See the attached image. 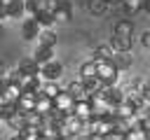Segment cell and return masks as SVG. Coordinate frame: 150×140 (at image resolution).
<instances>
[{"label": "cell", "instance_id": "1", "mask_svg": "<svg viewBox=\"0 0 150 140\" xmlns=\"http://www.w3.org/2000/svg\"><path fill=\"white\" fill-rule=\"evenodd\" d=\"M98 63V79L103 82V86H117L122 70L115 65V61H96Z\"/></svg>", "mask_w": 150, "mask_h": 140}, {"label": "cell", "instance_id": "2", "mask_svg": "<svg viewBox=\"0 0 150 140\" xmlns=\"http://www.w3.org/2000/svg\"><path fill=\"white\" fill-rule=\"evenodd\" d=\"M61 75H63V63L56 61V58L49 61V63H45V65H40V77H42V82H59Z\"/></svg>", "mask_w": 150, "mask_h": 140}, {"label": "cell", "instance_id": "3", "mask_svg": "<svg viewBox=\"0 0 150 140\" xmlns=\"http://www.w3.org/2000/svg\"><path fill=\"white\" fill-rule=\"evenodd\" d=\"M38 96H40V93H35V91H23L21 98L16 100V110H19L21 114H30V112H35Z\"/></svg>", "mask_w": 150, "mask_h": 140}, {"label": "cell", "instance_id": "4", "mask_svg": "<svg viewBox=\"0 0 150 140\" xmlns=\"http://www.w3.org/2000/svg\"><path fill=\"white\" fill-rule=\"evenodd\" d=\"M40 33H42V26L35 21V19H23V23H21V35H23V40H38L40 37Z\"/></svg>", "mask_w": 150, "mask_h": 140}, {"label": "cell", "instance_id": "5", "mask_svg": "<svg viewBox=\"0 0 150 140\" xmlns=\"http://www.w3.org/2000/svg\"><path fill=\"white\" fill-rule=\"evenodd\" d=\"M75 103H77V100H75V98H73V96H70V93L63 89V91L56 96V100H54V107H56L59 112H63V114H73V107H75Z\"/></svg>", "mask_w": 150, "mask_h": 140}, {"label": "cell", "instance_id": "6", "mask_svg": "<svg viewBox=\"0 0 150 140\" xmlns=\"http://www.w3.org/2000/svg\"><path fill=\"white\" fill-rule=\"evenodd\" d=\"M73 114H75L77 119H82V121H89V119L94 117V105H91V100H89V98H87V100H77L75 107H73Z\"/></svg>", "mask_w": 150, "mask_h": 140}, {"label": "cell", "instance_id": "7", "mask_svg": "<svg viewBox=\"0 0 150 140\" xmlns=\"http://www.w3.org/2000/svg\"><path fill=\"white\" fill-rule=\"evenodd\" d=\"M108 44L112 47L115 54H129L131 51V37H124V35H112Z\"/></svg>", "mask_w": 150, "mask_h": 140}, {"label": "cell", "instance_id": "8", "mask_svg": "<svg viewBox=\"0 0 150 140\" xmlns=\"http://www.w3.org/2000/svg\"><path fill=\"white\" fill-rule=\"evenodd\" d=\"M98 77V63L91 58V61H84L82 65H80V79L82 82H91V79H96Z\"/></svg>", "mask_w": 150, "mask_h": 140}, {"label": "cell", "instance_id": "9", "mask_svg": "<svg viewBox=\"0 0 150 140\" xmlns=\"http://www.w3.org/2000/svg\"><path fill=\"white\" fill-rule=\"evenodd\" d=\"M66 91L75 98V100H87L89 98V91H87V84L82 82V79H75V82H70L68 86H66Z\"/></svg>", "mask_w": 150, "mask_h": 140}, {"label": "cell", "instance_id": "10", "mask_svg": "<svg viewBox=\"0 0 150 140\" xmlns=\"http://www.w3.org/2000/svg\"><path fill=\"white\" fill-rule=\"evenodd\" d=\"M70 19H73V5H70L68 0H61V7L56 9L54 21H56V23H68Z\"/></svg>", "mask_w": 150, "mask_h": 140}, {"label": "cell", "instance_id": "11", "mask_svg": "<svg viewBox=\"0 0 150 140\" xmlns=\"http://www.w3.org/2000/svg\"><path fill=\"white\" fill-rule=\"evenodd\" d=\"M33 61H35L38 65H45V63L54 61V49H49V47H35V51H33Z\"/></svg>", "mask_w": 150, "mask_h": 140}, {"label": "cell", "instance_id": "12", "mask_svg": "<svg viewBox=\"0 0 150 140\" xmlns=\"http://www.w3.org/2000/svg\"><path fill=\"white\" fill-rule=\"evenodd\" d=\"M26 14V0H9L7 2V16L9 19H19Z\"/></svg>", "mask_w": 150, "mask_h": 140}, {"label": "cell", "instance_id": "13", "mask_svg": "<svg viewBox=\"0 0 150 140\" xmlns=\"http://www.w3.org/2000/svg\"><path fill=\"white\" fill-rule=\"evenodd\" d=\"M16 70H19V75H40V65L33 61V56L30 58H23L16 65Z\"/></svg>", "mask_w": 150, "mask_h": 140}, {"label": "cell", "instance_id": "14", "mask_svg": "<svg viewBox=\"0 0 150 140\" xmlns=\"http://www.w3.org/2000/svg\"><path fill=\"white\" fill-rule=\"evenodd\" d=\"M115 58V51L110 44H98L94 49V61H112Z\"/></svg>", "mask_w": 150, "mask_h": 140}, {"label": "cell", "instance_id": "15", "mask_svg": "<svg viewBox=\"0 0 150 140\" xmlns=\"http://www.w3.org/2000/svg\"><path fill=\"white\" fill-rule=\"evenodd\" d=\"M52 110H54V100L40 93V96H38V105H35V112H38V114H42V117H47Z\"/></svg>", "mask_w": 150, "mask_h": 140}, {"label": "cell", "instance_id": "16", "mask_svg": "<svg viewBox=\"0 0 150 140\" xmlns=\"http://www.w3.org/2000/svg\"><path fill=\"white\" fill-rule=\"evenodd\" d=\"M115 35L131 37V35H134V21H129V19H120V21L115 23Z\"/></svg>", "mask_w": 150, "mask_h": 140}, {"label": "cell", "instance_id": "17", "mask_svg": "<svg viewBox=\"0 0 150 140\" xmlns=\"http://www.w3.org/2000/svg\"><path fill=\"white\" fill-rule=\"evenodd\" d=\"M38 47H49V49H54V47H56V33H54V30H42L40 37H38Z\"/></svg>", "mask_w": 150, "mask_h": 140}, {"label": "cell", "instance_id": "18", "mask_svg": "<svg viewBox=\"0 0 150 140\" xmlns=\"http://www.w3.org/2000/svg\"><path fill=\"white\" fill-rule=\"evenodd\" d=\"M61 91H63V89H61L56 82H42V89H40V93L47 96V98H52V100H56V96H59Z\"/></svg>", "mask_w": 150, "mask_h": 140}, {"label": "cell", "instance_id": "19", "mask_svg": "<svg viewBox=\"0 0 150 140\" xmlns=\"http://www.w3.org/2000/svg\"><path fill=\"white\" fill-rule=\"evenodd\" d=\"M108 7H110V5H108L105 0H89V2H87V9H89L94 16H103V14L108 12Z\"/></svg>", "mask_w": 150, "mask_h": 140}, {"label": "cell", "instance_id": "20", "mask_svg": "<svg viewBox=\"0 0 150 140\" xmlns=\"http://www.w3.org/2000/svg\"><path fill=\"white\" fill-rule=\"evenodd\" d=\"M122 12L124 14H129V16H134V14H138L141 9H143V0H122Z\"/></svg>", "mask_w": 150, "mask_h": 140}, {"label": "cell", "instance_id": "21", "mask_svg": "<svg viewBox=\"0 0 150 140\" xmlns=\"http://www.w3.org/2000/svg\"><path fill=\"white\" fill-rule=\"evenodd\" d=\"M35 21L42 26V30H54V26H56L54 14H49V12H40V14L35 16Z\"/></svg>", "mask_w": 150, "mask_h": 140}, {"label": "cell", "instance_id": "22", "mask_svg": "<svg viewBox=\"0 0 150 140\" xmlns=\"http://www.w3.org/2000/svg\"><path fill=\"white\" fill-rule=\"evenodd\" d=\"M7 124H9V128H14L16 133H21V131L26 128V114L16 112V114H12V117L7 119Z\"/></svg>", "mask_w": 150, "mask_h": 140}, {"label": "cell", "instance_id": "23", "mask_svg": "<svg viewBox=\"0 0 150 140\" xmlns=\"http://www.w3.org/2000/svg\"><path fill=\"white\" fill-rule=\"evenodd\" d=\"M124 138H127V140H150V133H148V131H143V128L138 126V128L127 131V133H124Z\"/></svg>", "mask_w": 150, "mask_h": 140}, {"label": "cell", "instance_id": "24", "mask_svg": "<svg viewBox=\"0 0 150 140\" xmlns=\"http://www.w3.org/2000/svg\"><path fill=\"white\" fill-rule=\"evenodd\" d=\"M112 61H115V65H117L120 70H127V68L131 65V56H129V54H115Z\"/></svg>", "mask_w": 150, "mask_h": 140}, {"label": "cell", "instance_id": "25", "mask_svg": "<svg viewBox=\"0 0 150 140\" xmlns=\"http://www.w3.org/2000/svg\"><path fill=\"white\" fill-rule=\"evenodd\" d=\"M42 2V12H49V14H56V9L61 7V0H40Z\"/></svg>", "mask_w": 150, "mask_h": 140}, {"label": "cell", "instance_id": "26", "mask_svg": "<svg viewBox=\"0 0 150 140\" xmlns=\"http://www.w3.org/2000/svg\"><path fill=\"white\" fill-rule=\"evenodd\" d=\"M19 110H16V105H0V119L2 121H7L12 114H16Z\"/></svg>", "mask_w": 150, "mask_h": 140}, {"label": "cell", "instance_id": "27", "mask_svg": "<svg viewBox=\"0 0 150 140\" xmlns=\"http://www.w3.org/2000/svg\"><path fill=\"white\" fill-rule=\"evenodd\" d=\"M141 44H143L145 49H150V30H145V33L141 35Z\"/></svg>", "mask_w": 150, "mask_h": 140}, {"label": "cell", "instance_id": "28", "mask_svg": "<svg viewBox=\"0 0 150 140\" xmlns=\"http://www.w3.org/2000/svg\"><path fill=\"white\" fill-rule=\"evenodd\" d=\"M5 19H9V16H7V2L0 0V23H2Z\"/></svg>", "mask_w": 150, "mask_h": 140}, {"label": "cell", "instance_id": "29", "mask_svg": "<svg viewBox=\"0 0 150 140\" xmlns=\"http://www.w3.org/2000/svg\"><path fill=\"white\" fill-rule=\"evenodd\" d=\"M105 140H127V138H124V133H117V131H112L110 135H105Z\"/></svg>", "mask_w": 150, "mask_h": 140}, {"label": "cell", "instance_id": "30", "mask_svg": "<svg viewBox=\"0 0 150 140\" xmlns=\"http://www.w3.org/2000/svg\"><path fill=\"white\" fill-rule=\"evenodd\" d=\"M84 140H105V135H98V133H91V135H87Z\"/></svg>", "mask_w": 150, "mask_h": 140}, {"label": "cell", "instance_id": "31", "mask_svg": "<svg viewBox=\"0 0 150 140\" xmlns=\"http://www.w3.org/2000/svg\"><path fill=\"white\" fill-rule=\"evenodd\" d=\"M5 72H7V65H5V63H2V61H0V79H2V77H5Z\"/></svg>", "mask_w": 150, "mask_h": 140}, {"label": "cell", "instance_id": "32", "mask_svg": "<svg viewBox=\"0 0 150 140\" xmlns=\"http://www.w3.org/2000/svg\"><path fill=\"white\" fill-rule=\"evenodd\" d=\"M143 12L150 14V0H143Z\"/></svg>", "mask_w": 150, "mask_h": 140}, {"label": "cell", "instance_id": "33", "mask_svg": "<svg viewBox=\"0 0 150 140\" xmlns=\"http://www.w3.org/2000/svg\"><path fill=\"white\" fill-rule=\"evenodd\" d=\"M9 140H26V138H23V135H21V133H14V135H12V138H9Z\"/></svg>", "mask_w": 150, "mask_h": 140}, {"label": "cell", "instance_id": "34", "mask_svg": "<svg viewBox=\"0 0 150 140\" xmlns=\"http://www.w3.org/2000/svg\"><path fill=\"white\" fill-rule=\"evenodd\" d=\"M108 5H122V0H105Z\"/></svg>", "mask_w": 150, "mask_h": 140}, {"label": "cell", "instance_id": "35", "mask_svg": "<svg viewBox=\"0 0 150 140\" xmlns=\"http://www.w3.org/2000/svg\"><path fill=\"white\" fill-rule=\"evenodd\" d=\"M0 93H2V79H0Z\"/></svg>", "mask_w": 150, "mask_h": 140}, {"label": "cell", "instance_id": "36", "mask_svg": "<svg viewBox=\"0 0 150 140\" xmlns=\"http://www.w3.org/2000/svg\"><path fill=\"white\" fill-rule=\"evenodd\" d=\"M0 35H2V26H0Z\"/></svg>", "mask_w": 150, "mask_h": 140}, {"label": "cell", "instance_id": "37", "mask_svg": "<svg viewBox=\"0 0 150 140\" xmlns=\"http://www.w3.org/2000/svg\"><path fill=\"white\" fill-rule=\"evenodd\" d=\"M2 2H9V0H2Z\"/></svg>", "mask_w": 150, "mask_h": 140}]
</instances>
